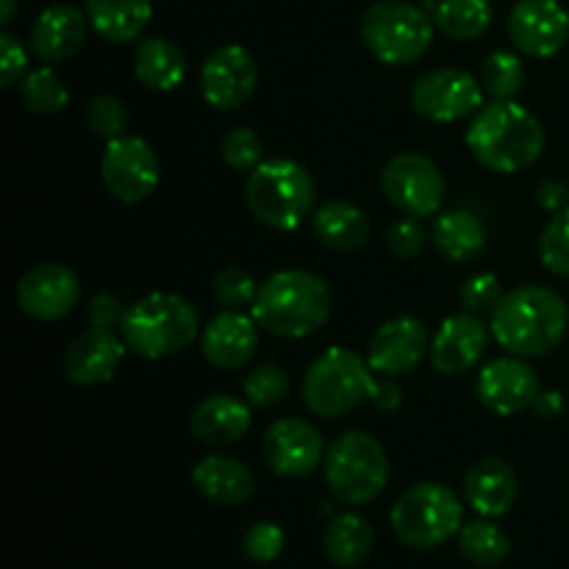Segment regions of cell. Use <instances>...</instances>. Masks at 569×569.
Segmentation results:
<instances>
[{"label":"cell","instance_id":"cell-29","mask_svg":"<svg viewBox=\"0 0 569 569\" xmlns=\"http://www.w3.org/2000/svg\"><path fill=\"white\" fill-rule=\"evenodd\" d=\"M311 226H315L317 239L326 248L342 250V253L359 250L370 239V220L350 200H328V203H322Z\"/></svg>","mask_w":569,"mask_h":569},{"label":"cell","instance_id":"cell-21","mask_svg":"<svg viewBox=\"0 0 569 569\" xmlns=\"http://www.w3.org/2000/svg\"><path fill=\"white\" fill-rule=\"evenodd\" d=\"M89 17L72 3H53L31 26V50L44 64H61L83 48Z\"/></svg>","mask_w":569,"mask_h":569},{"label":"cell","instance_id":"cell-33","mask_svg":"<svg viewBox=\"0 0 569 569\" xmlns=\"http://www.w3.org/2000/svg\"><path fill=\"white\" fill-rule=\"evenodd\" d=\"M17 92H20V103L39 117L59 114L70 103V92H67L64 81H61V76L50 64H42L28 72Z\"/></svg>","mask_w":569,"mask_h":569},{"label":"cell","instance_id":"cell-39","mask_svg":"<svg viewBox=\"0 0 569 569\" xmlns=\"http://www.w3.org/2000/svg\"><path fill=\"white\" fill-rule=\"evenodd\" d=\"M87 126L94 137L100 139H117L126 137L128 126H131V114H128L126 103L114 94H100L87 106Z\"/></svg>","mask_w":569,"mask_h":569},{"label":"cell","instance_id":"cell-12","mask_svg":"<svg viewBox=\"0 0 569 569\" xmlns=\"http://www.w3.org/2000/svg\"><path fill=\"white\" fill-rule=\"evenodd\" d=\"M483 106V83L476 76L456 67H442V70H428L411 87V109L422 120L439 122H459L465 117L476 114Z\"/></svg>","mask_w":569,"mask_h":569},{"label":"cell","instance_id":"cell-28","mask_svg":"<svg viewBox=\"0 0 569 569\" xmlns=\"http://www.w3.org/2000/svg\"><path fill=\"white\" fill-rule=\"evenodd\" d=\"M372 548H376L372 522L367 520V517L356 515V511L337 515L326 526V533H322V550H326V556L337 567H361L370 559Z\"/></svg>","mask_w":569,"mask_h":569},{"label":"cell","instance_id":"cell-7","mask_svg":"<svg viewBox=\"0 0 569 569\" xmlns=\"http://www.w3.org/2000/svg\"><path fill=\"white\" fill-rule=\"evenodd\" d=\"M395 537L417 550H431L459 537L465 526V503L453 489L437 481H422L406 489L392 506Z\"/></svg>","mask_w":569,"mask_h":569},{"label":"cell","instance_id":"cell-48","mask_svg":"<svg viewBox=\"0 0 569 569\" xmlns=\"http://www.w3.org/2000/svg\"><path fill=\"white\" fill-rule=\"evenodd\" d=\"M17 6H20V0H0V26H11L14 22Z\"/></svg>","mask_w":569,"mask_h":569},{"label":"cell","instance_id":"cell-2","mask_svg":"<svg viewBox=\"0 0 569 569\" xmlns=\"http://www.w3.org/2000/svg\"><path fill=\"white\" fill-rule=\"evenodd\" d=\"M467 148L489 172L515 176L539 161L545 150V128L517 100H492L472 117Z\"/></svg>","mask_w":569,"mask_h":569},{"label":"cell","instance_id":"cell-5","mask_svg":"<svg viewBox=\"0 0 569 569\" xmlns=\"http://www.w3.org/2000/svg\"><path fill=\"white\" fill-rule=\"evenodd\" d=\"M244 203L261 226L295 231L315 203L311 172L292 159L261 161L244 183Z\"/></svg>","mask_w":569,"mask_h":569},{"label":"cell","instance_id":"cell-9","mask_svg":"<svg viewBox=\"0 0 569 569\" xmlns=\"http://www.w3.org/2000/svg\"><path fill=\"white\" fill-rule=\"evenodd\" d=\"M322 465L328 489L348 506L372 503L389 481L387 450L367 431H345L333 439Z\"/></svg>","mask_w":569,"mask_h":569},{"label":"cell","instance_id":"cell-41","mask_svg":"<svg viewBox=\"0 0 569 569\" xmlns=\"http://www.w3.org/2000/svg\"><path fill=\"white\" fill-rule=\"evenodd\" d=\"M283 545H287V533L276 522H256V526L248 528V533L242 539L244 556L259 561V565L276 561L283 553Z\"/></svg>","mask_w":569,"mask_h":569},{"label":"cell","instance_id":"cell-38","mask_svg":"<svg viewBox=\"0 0 569 569\" xmlns=\"http://www.w3.org/2000/svg\"><path fill=\"white\" fill-rule=\"evenodd\" d=\"M222 161L237 172H253L264 161V142L253 128H231L220 144Z\"/></svg>","mask_w":569,"mask_h":569},{"label":"cell","instance_id":"cell-45","mask_svg":"<svg viewBox=\"0 0 569 569\" xmlns=\"http://www.w3.org/2000/svg\"><path fill=\"white\" fill-rule=\"evenodd\" d=\"M370 400L378 411L392 415V411L400 409V403H403V392H400V387L392 381V378H387V381H376V389H372Z\"/></svg>","mask_w":569,"mask_h":569},{"label":"cell","instance_id":"cell-13","mask_svg":"<svg viewBox=\"0 0 569 569\" xmlns=\"http://www.w3.org/2000/svg\"><path fill=\"white\" fill-rule=\"evenodd\" d=\"M256 83H259V70L256 61L242 44H222L200 70V92L211 109L237 111L253 98Z\"/></svg>","mask_w":569,"mask_h":569},{"label":"cell","instance_id":"cell-46","mask_svg":"<svg viewBox=\"0 0 569 569\" xmlns=\"http://www.w3.org/2000/svg\"><path fill=\"white\" fill-rule=\"evenodd\" d=\"M567 187L561 181H553V178H548V181H542L539 183V189H537V200H539V206H542V209H548V211H561L565 209V200H567Z\"/></svg>","mask_w":569,"mask_h":569},{"label":"cell","instance_id":"cell-25","mask_svg":"<svg viewBox=\"0 0 569 569\" xmlns=\"http://www.w3.org/2000/svg\"><path fill=\"white\" fill-rule=\"evenodd\" d=\"M192 483L209 503L226 506V509L248 503L256 492V478L250 467L231 456H206L200 465H194Z\"/></svg>","mask_w":569,"mask_h":569},{"label":"cell","instance_id":"cell-31","mask_svg":"<svg viewBox=\"0 0 569 569\" xmlns=\"http://www.w3.org/2000/svg\"><path fill=\"white\" fill-rule=\"evenodd\" d=\"M431 17L445 37L456 42H472L492 26V3L489 0H439Z\"/></svg>","mask_w":569,"mask_h":569},{"label":"cell","instance_id":"cell-8","mask_svg":"<svg viewBox=\"0 0 569 569\" xmlns=\"http://www.w3.org/2000/svg\"><path fill=\"white\" fill-rule=\"evenodd\" d=\"M433 17L409 0H378L361 17V39L378 61L406 67L420 61L433 42Z\"/></svg>","mask_w":569,"mask_h":569},{"label":"cell","instance_id":"cell-44","mask_svg":"<svg viewBox=\"0 0 569 569\" xmlns=\"http://www.w3.org/2000/svg\"><path fill=\"white\" fill-rule=\"evenodd\" d=\"M126 311H128L126 303H122L114 292H98L87 309L89 326L111 328V326H117V322L126 320Z\"/></svg>","mask_w":569,"mask_h":569},{"label":"cell","instance_id":"cell-19","mask_svg":"<svg viewBox=\"0 0 569 569\" xmlns=\"http://www.w3.org/2000/svg\"><path fill=\"white\" fill-rule=\"evenodd\" d=\"M489 331L492 328L470 311L448 317L431 342V367L448 378L470 372L487 353Z\"/></svg>","mask_w":569,"mask_h":569},{"label":"cell","instance_id":"cell-24","mask_svg":"<svg viewBox=\"0 0 569 569\" xmlns=\"http://www.w3.org/2000/svg\"><path fill=\"white\" fill-rule=\"evenodd\" d=\"M250 403L231 395H211L192 411V433L206 448H231L250 431Z\"/></svg>","mask_w":569,"mask_h":569},{"label":"cell","instance_id":"cell-47","mask_svg":"<svg viewBox=\"0 0 569 569\" xmlns=\"http://www.w3.org/2000/svg\"><path fill=\"white\" fill-rule=\"evenodd\" d=\"M533 411H537L542 420H553V417H559L561 411H565V398H561V392H556V389L539 392L537 403H533Z\"/></svg>","mask_w":569,"mask_h":569},{"label":"cell","instance_id":"cell-1","mask_svg":"<svg viewBox=\"0 0 569 569\" xmlns=\"http://www.w3.org/2000/svg\"><path fill=\"white\" fill-rule=\"evenodd\" d=\"M492 337L509 356L537 359L565 342L569 309L559 292L539 283H526L503 295L492 311Z\"/></svg>","mask_w":569,"mask_h":569},{"label":"cell","instance_id":"cell-3","mask_svg":"<svg viewBox=\"0 0 569 569\" xmlns=\"http://www.w3.org/2000/svg\"><path fill=\"white\" fill-rule=\"evenodd\" d=\"M333 309L328 283L309 270H281L259 287L250 315L259 328L283 339H303L320 331Z\"/></svg>","mask_w":569,"mask_h":569},{"label":"cell","instance_id":"cell-18","mask_svg":"<svg viewBox=\"0 0 569 569\" xmlns=\"http://www.w3.org/2000/svg\"><path fill=\"white\" fill-rule=\"evenodd\" d=\"M426 353H431L426 322L411 315H403L378 328L370 342L367 361H370L372 372L398 378L406 376V372H415L422 365V359H426Z\"/></svg>","mask_w":569,"mask_h":569},{"label":"cell","instance_id":"cell-15","mask_svg":"<svg viewBox=\"0 0 569 569\" xmlns=\"http://www.w3.org/2000/svg\"><path fill=\"white\" fill-rule=\"evenodd\" d=\"M322 437L311 422L300 417H283L264 431L261 456L278 478H303L322 461Z\"/></svg>","mask_w":569,"mask_h":569},{"label":"cell","instance_id":"cell-40","mask_svg":"<svg viewBox=\"0 0 569 569\" xmlns=\"http://www.w3.org/2000/svg\"><path fill=\"white\" fill-rule=\"evenodd\" d=\"M461 309L470 311V315H492L498 309V303L503 300V287H500V278L492 272H478V276L467 278L465 287H461Z\"/></svg>","mask_w":569,"mask_h":569},{"label":"cell","instance_id":"cell-30","mask_svg":"<svg viewBox=\"0 0 569 569\" xmlns=\"http://www.w3.org/2000/svg\"><path fill=\"white\" fill-rule=\"evenodd\" d=\"M431 239L445 259L461 264V261H472L476 256H481V250L487 248V228L476 214L456 209L445 211L433 220Z\"/></svg>","mask_w":569,"mask_h":569},{"label":"cell","instance_id":"cell-16","mask_svg":"<svg viewBox=\"0 0 569 569\" xmlns=\"http://www.w3.org/2000/svg\"><path fill=\"white\" fill-rule=\"evenodd\" d=\"M476 392L489 411L500 417H515L533 409L542 389L531 365H526L520 356H503L481 367Z\"/></svg>","mask_w":569,"mask_h":569},{"label":"cell","instance_id":"cell-22","mask_svg":"<svg viewBox=\"0 0 569 569\" xmlns=\"http://www.w3.org/2000/svg\"><path fill=\"white\" fill-rule=\"evenodd\" d=\"M259 348V322L244 311L222 309L200 337L203 359L217 370H242Z\"/></svg>","mask_w":569,"mask_h":569},{"label":"cell","instance_id":"cell-20","mask_svg":"<svg viewBox=\"0 0 569 569\" xmlns=\"http://www.w3.org/2000/svg\"><path fill=\"white\" fill-rule=\"evenodd\" d=\"M126 339L117 337L111 328H87L70 342L64 356V372L78 387H98L114 378L126 359Z\"/></svg>","mask_w":569,"mask_h":569},{"label":"cell","instance_id":"cell-4","mask_svg":"<svg viewBox=\"0 0 569 569\" xmlns=\"http://www.w3.org/2000/svg\"><path fill=\"white\" fill-rule=\"evenodd\" d=\"M120 331L128 350L142 359L159 361L187 350L198 339L200 320L194 306L181 295L150 292L128 306Z\"/></svg>","mask_w":569,"mask_h":569},{"label":"cell","instance_id":"cell-23","mask_svg":"<svg viewBox=\"0 0 569 569\" xmlns=\"http://www.w3.org/2000/svg\"><path fill=\"white\" fill-rule=\"evenodd\" d=\"M520 483H517V472L503 459H481L470 467L465 478V498L476 515L487 517H503L515 506Z\"/></svg>","mask_w":569,"mask_h":569},{"label":"cell","instance_id":"cell-36","mask_svg":"<svg viewBox=\"0 0 569 569\" xmlns=\"http://www.w3.org/2000/svg\"><path fill=\"white\" fill-rule=\"evenodd\" d=\"M539 259L545 270L559 278H569V206L556 211L539 239Z\"/></svg>","mask_w":569,"mask_h":569},{"label":"cell","instance_id":"cell-27","mask_svg":"<svg viewBox=\"0 0 569 569\" xmlns=\"http://www.w3.org/2000/svg\"><path fill=\"white\" fill-rule=\"evenodd\" d=\"M89 26L114 44L133 42L153 20L150 0H83Z\"/></svg>","mask_w":569,"mask_h":569},{"label":"cell","instance_id":"cell-26","mask_svg":"<svg viewBox=\"0 0 569 569\" xmlns=\"http://www.w3.org/2000/svg\"><path fill=\"white\" fill-rule=\"evenodd\" d=\"M133 72L153 92H172L187 78V56L172 39L144 37L133 50Z\"/></svg>","mask_w":569,"mask_h":569},{"label":"cell","instance_id":"cell-17","mask_svg":"<svg viewBox=\"0 0 569 569\" xmlns=\"http://www.w3.org/2000/svg\"><path fill=\"white\" fill-rule=\"evenodd\" d=\"M509 37L520 53L550 59L569 39V14L559 0H517L509 14Z\"/></svg>","mask_w":569,"mask_h":569},{"label":"cell","instance_id":"cell-37","mask_svg":"<svg viewBox=\"0 0 569 569\" xmlns=\"http://www.w3.org/2000/svg\"><path fill=\"white\" fill-rule=\"evenodd\" d=\"M261 283L253 281V276L239 267H226L214 276L211 283V295H214V303L226 311H242L244 306L256 303V295H259Z\"/></svg>","mask_w":569,"mask_h":569},{"label":"cell","instance_id":"cell-6","mask_svg":"<svg viewBox=\"0 0 569 569\" xmlns=\"http://www.w3.org/2000/svg\"><path fill=\"white\" fill-rule=\"evenodd\" d=\"M376 378L370 361L348 348H328L303 378V403L322 420H339L372 398Z\"/></svg>","mask_w":569,"mask_h":569},{"label":"cell","instance_id":"cell-11","mask_svg":"<svg viewBox=\"0 0 569 569\" xmlns=\"http://www.w3.org/2000/svg\"><path fill=\"white\" fill-rule=\"evenodd\" d=\"M381 189L392 206L409 217H433L445 203V176L428 156L406 150L389 159Z\"/></svg>","mask_w":569,"mask_h":569},{"label":"cell","instance_id":"cell-35","mask_svg":"<svg viewBox=\"0 0 569 569\" xmlns=\"http://www.w3.org/2000/svg\"><path fill=\"white\" fill-rule=\"evenodd\" d=\"M289 376L283 372V367L278 365H261L250 372L242 381L244 400H248L253 409H272V406L283 403L289 395Z\"/></svg>","mask_w":569,"mask_h":569},{"label":"cell","instance_id":"cell-10","mask_svg":"<svg viewBox=\"0 0 569 569\" xmlns=\"http://www.w3.org/2000/svg\"><path fill=\"white\" fill-rule=\"evenodd\" d=\"M159 156L142 137H117L106 142L100 159V178L111 198L120 203H142L159 187Z\"/></svg>","mask_w":569,"mask_h":569},{"label":"cell","instance_id":"cell-34","mask_svg":"<svg viewBox=\"0 0 569 569\" xmlns=\"http://www.w3.org/2000/svg\"><path fill=\"white\" fill-rule=\"evenodd\" d=\"M481 83L483 92L492 100H515L526 83V67H522L520 56L509 53V50L489 53L481 67Z\"/></svg>","mask_w":569,"mask_h":569},{"label":"cell","instance_id":"cell-32","mask_svg":"<svg viewBox=\"0 0 569 569\" xmlns=\"http://www.w3.org/2000/svg\"><path fill=\"white\" fill-rule=\"evenodd\" d=\"M459 550L467 561H472L476 567H498L503 565L506 556H509L511 542L506 537V531L500 526H495L492 520H476L461 526L459 531Z\"/></svg>","mask_w":569,"mask_h":569},{"label":"cell","instance_id":"cell-14","mask_svg":"<svg viewBox=\"0 0 569 569\" xmlns=\"http://www.w3.org/2000/svg\"><path fill=\"white\" fill-rule=\"evenodd\" d=\"M81 300V281L59 261H44L17 281V306L39 322H56L70 315Z\"/></svg>","mask_w":569,"mask_h":569},{"label":"cell","instance_id":"cell-43","mask_svg":"<svg viewBox=\"0 0 569 569\" xmlns=\"http://www.w3.org/2000/svg\"><path fill=\"white\" fill-rule=\"evenodd\" d=\"M28 64L26 48L11 33H0V87H14L22 78V70Z\"/></svg>","mask_w":569,"mask_h":569},{"label":"cell","instance_id":"cell-42","mask_svg":"<svg viewBox=\"0 0 569 569\" xmlns=\"http://www.w3.org/2000/svg\"><path fill=\"white\" fill-rule=\"evenodd\" d=\"M383 239H387V248L398 259H417L422 253V248H426V233H422V228L415 220L395 222Z\"/></svg>","mask_w":569,"mask_h":569}]
</instances>
